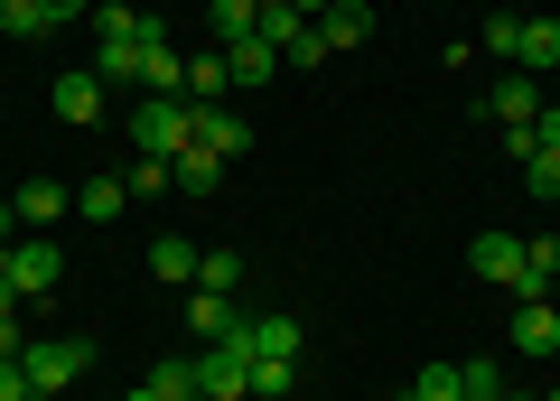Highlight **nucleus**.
<instances>
[{
  "instance_id": "obj_1",
  "label": "nucleus",
  "mask_w": 560,
  "mask_h": 401,
  "mask_svg": "<svg viewBox=\"0 0 560 401\" xmlns=\"http://www.w3.org/2000/svg\"><path fill=\"white\" fill-rule=\"evenodd\" d=\"M187 141H197V103L187 94H140L131 103V150L140 160H178Z\"/></svg>"
},
{
  "instance_id": "obj_2",
  "label": "nucleus",
  "mask_w": 560,
  "mask_h": 401,
  "mask_svg": "<svg viewBox=\"0 0 560 401\" xmlns=\"http://www.w3.org/2000/svg\"><path fill=\"white\" fill-rule=\"evenodd\" d=\"M197 392L206 401H253V327L224 345H197Z\"/></svg>"
},
{
  "instance_id": "obj_3",
  "label": "nucleus",
  "mask_w": 560,
  "mask_h": 401,
  "mask_svg": "<svg viewBox=\"0 0 560 401\" xmlns=\"http://www.w3.org/2000/svg\"><path fill=\"white\" fill-rule=\"evenodd\" d=\"M20 364H28V382H38V392H66V382L94 374V337H28Z\"/></svg>"
},
{
  "instance_id": "obj_4",
  "label": "nucleus",
  "mask_w": 560,
  "mask_h": 401,
  "mask_svg": "<svg viewBox=\"0 0 560 401\" xmlns=\"http://www.w3.org/2000/svg\"><path fill=\"white\" fill-rule=\"evenodd\" d=\"M57 281H66V252L47 234H20V252H10V299H47Z\"/></svg>"
},
{
  "instance_id": "obj_5",
  "label": "nucleus",
  "mask_w": 560,
  "mask_h": 401,
  "mask_svg": "<svg viewBox=\"0 0 560 401\" xmlns=\"http://www.w3.org/2000/svg\"><path fill=\"white\" fill-rule=\"evenodd\" d=\"M47 103H57V121H66V131H94V121H103V103H113V94L94 84V66H66V75H57V94H47Z\"/></svg>"
},
{
  "instance_id": "obj_6",
  "label": "nucleus",
  "mask_w": 560,
  "mask_h": 401,
  "mask_svg": "<svg viewBox=\"0 0 560 401\" xmlns=\"http://www.w3.org/2000/svg\"><path fill=\"white\" fill-rule=\"evenodd\" d=\"M94 38L103 47H160L168 28L150 20V10H131V0H94Z\"/></svg>"
},
{
  "instance_id": "obj_7",
  "label": "nucleus",
  "mask_w": 560,
  "mask_h": 401,
  "mask_svg": "<svg viewBox=\"0 0 560 401\" xmlns=\"http://www.w3.org/2000/svg\"><path fill=\"white\" fill-rule=\"evenodd\" d=\"M10 215H20V234H57V215H75V187H57V178H28L20 197H10Z\"/></svg>"
},
{
  "instance_id": "obj_8",
  "label": "nucleus",
  "mask_w": 560,
  "mask_h": 401,
  "mask_svg": "<svg viewBox=\"0 0 560 401\" xmlns=\"http://www.w3.org/2000/svg\"><path fill=\"white\" fill-rule=\"evenodd\" d=\"M467 261H477V281H504L523 299V234H477V243H467Z\"/></svg>"
},
{
  "instance_id": "obj_9",
  "label": "nucleus",
  "mask_w": 560,
  "mask_h": 401,
  "mask_svg": "<svg viewBox=\"0 0 560 401\" xmlns=\"http://www.w3.org/2000/svg\"><path fill=\"white\" fill-rule=\"evenodd\" d=\"M187 327H197V345H224V337H243V308L224 299V290H187Z\"/></svg>"
},
{
  "instance_id": "obj_10",
  "label": "nucleus",
  "mask_w": 560,
  "mask_h": 401,
  "mask_svg": "<svg viewBox=\"0 0 560 401\" xmlns=\"http://www.w3.org/2000/svg\"><path fill=\"white\" fill-rule=\"evenodd\" d=\"M318 38H327V57H355V47L374 38V10H364V0H327V10H318Z\"/></svg>"
},
{
  "instance_id": "obj_11",
  "label": "nucleus",
  "mask_w": 560,
  "mask_h": 401,
  "mask_svg": "<svg viewBox=\"0 0 560 401\" xmlns=\"http://www.w3.org/2000/svg\"><path fill=\"white\" fill-rule=\"evenodd\" d=\"M486 121H504V131H533V121H541V84H533V75H504L495 94H486Z\"/></svg>"
},
{
  "instance_id": "obj_12",
  "label": "nucleus",
  "mask_w": 560,
  "mask_h": 401,
  "mask_svg": "<svg viewBox=\"0 0 560 401\" xmlns=\"http://www.w3.org/2000/svg\"><path fill=\"white\" fill-rule=\"evenodd\" d=\"M504 337H514V355H551L560 345V308L551 299H514V327H504Z\"/></svg>"
},
{
  "instance_id": "obj_13",
  "label": "nucleus",
  "mask_w": 560,
  "mask_h": 401,
  "mask_svg": "<svg viewBox=\"0 0 560 401\" xmlns=\"http://www.w3.org/2000/svg\"><path fill=\"white\" fill-rule=\"evenodd\" d=\"M197 141L215 150V160H243V150H253V121L224 113V103H206V113H197Z\"/></svg>"
},
{
  "instance_id": "obj_14",
  "label": "nucleus",
  "mask_w": 560,
  "mask_h": 401,
  "mask_svg": "<svg viewBox=\"0 0 560 401\" xmlns=\"http://www.w3.org/2000/svg\"><path fill=\"white\" fill-rule=\"evenodd\" d=\"M168 187H187V197H215V187H224V160H215L206 141H187L178 160H168Z\"/></svg>"
},
{
  "instance_id": "obj_15",
  "label": "nucleus",
  "mask_w": 560,
  "mask_h": 401,
  "mask_svg": "<svg viewBox=\"0 0 560 401\" xmlns=\"http://www.w3.org/2000/svg\"><path fill=\"white\" fill-rule=\"evenodd\" d=\"M224 66H234V84H271V75H280V47L253 28V38H234V47H224Z\"/></svg>"
},
{
  "instance_id": "obj_16",
  "label": "nucleus",
  "mask_w": 560,
  "mask_h": 401,
  "mask_svg": "<svg viewBox=\"0 0 560 401\" xmlns=\"http://www.w3.org/2000/svg\"><path fill=\"white\" fill-rule=\"evenodd\" d=\"M140 94H187V57H178V47H140Z\"/></svg>"
},
{
  "instance_id": "obj_17",
  "label": "nucleus",
  "mask_w": 560,
  "mask_h": 401,
  "mask_svg": "<svg viewBox=\"0 0 560 401\" xmlns=\"http://www.w3.org/2000/svg\"><path fill=\"white\" fill-rule=\"evenodd\" d=\"M224 94H234V66H224V47H215V57H187V103L206 113V103H224Z\"/></svg>"
},
{
  "instance_id": "obj_18",
  "label": "nucleus",
  "mask_w": 560,
  "mask_h": 401,
  "mask_svg": "<svg viewBox=\"0 0 560 401\" xmlns=\"http://www.w3.org/2000/svg\"><path fill=\"white\" fill-rule=\"evenodd\" d=\"M121 205H131V187H121L113 168H103V178H84V187H75V215H84V224H113Z\"/></svg>"
},
{
  "instance_id": "obj_19",
  "label": "nucleus",
  "mask_w": 560,
  "mask_h": 401,
  "mask_svg": "<svg viewBox=\"0 0 560 401\" xmlns=\"http://www.w3.org/2000/svg\"><path fill=\"white\" fill-rule=\"evenodd\" d=\"M94 84H103V94H131V103H140V47H94Z\"/></svg>"
},
{
  "instance_id": "obj_20",
  "label": "nucleus",
  "mask_w": 560,
  "mask_h": 401,
  "mask_svg": "<svg viewBox=\"0 0 560 401\" xmlns=\"http://www.w3.org/2000/svg\"><path fill=\"white\" fill-rule=\"evenodd\" d=\"M140 382H150L160 401H206V392H197V355H160V364H150Z\"/></svg>"
},
{
  "instance_id": "obj_21",
  "label": "nucleus",
  "mask_w": 560,
  "mask_h": 401,
  "mask_svg": "<svg viewBox=\"0 0 560 401\" xmlns=\"http://www.w3.org/2000/svg\"><path fill=\"white\" fill-rule=\"evenodd\" d=\"M308 345V327L290 318V308H271V318H253V355H300Z\"/></svg>"
},
{
  "instance_id": "obj_22",
  "label": "nucleus",
  "mask_w": 560,
  "mask_h": 401,
  "mask_svg": "<svg viewBox=\"0 0 560 401\" xmlns=\"http://www.w3.org/2000/svg\"><path fill=\"white\" fill-rule=\"evenodd\" d=\"M523 75H551V66H560V20H523Z\"/></svg>"
},
{
  "instance_id": "obj_23",
  "label": "nucleus",
  "mask_w": 560,
  "mask_h": 401,
  "mask_svg": "<svg viewBox=\"0 0 560 401\" xmlns=\"http://www.w3.org/2000/svg\"><path fill=\"white\" fill-rule=\"evenodd\" d=\"M150 281H197V243L160 234V243H150Z\"/></svg>"
},
{
  "instance_id": "obj_24",
  "label": "nucleus",
  "mask_w": 560,
  "mask_h": 401,
  "mask_svg": "<svg viewBox=\"0 0 560 401\" xmlns=\"http://www.w3.org/2000/svg\"><path fill=\"white\" fill-rule=\"evenodd\" d=\"M551 281H560V243L541 234V243H523V299H551Z\"/></svg>"
},
{
  "instance_id": "obj_25",
  "label": "nucleus",
  "mask_w": 560,
  "mask_h": 401,
  "mask_svg": "<svg viewBox=\"0 0 560 401\" xmlns=\"http://www.w3.org/2000/svg\"><path fill=\"white\" fill-rule=\"evenodd\" d=\"M206 20H215L224 47H234V38H253V28H261V0H206Z\"/></svg>"
},
{
  "instance_id": "obj_26",
  "label": "nucleus",
  "mask_w": 560,
  "mask_h": 401,
  "mask_svg": "<svg viewBox=\"0 0 560 401\" xmlns=\"http://www.w3.org/2000/svg\"><path fill=\"white\" fill-rule=\"evenodd\" d=\"M290 382H300V355H253V392L261 401H290Z\"/></svg>"
},
{
  "instance_id": "obj_27",
  "label": "nucleus",
  "mask_w": 560,
  "mask_h": 401,
  "mask_svg": "<svg viewBox=\"0 0 560 401\" xmlns=\"http://www.w3.org/2000/svg\"><path fill=\"white\" fill-rule=\"evenodd\" d=\"M401 401H467V392H458V364H420Z\"/></svg>"
},
{
  "instance_id": "obj_28",
  "label": "nucleus",
  "mask_w": 560,
  "mask_h": 401,
  "mask_svg": "<svg viewBox=\"0 0 560 401\" xmlns=\"http://www.w3.org/2000/svg\"><path fill=\"white\" fill-rule=\"evenodd\" d=\"M197 290H224V299H234L243 290V252H197Z\"/></svg>"
},
{
  "instance_id": "obj_29",
  "label": "nucleus",
  "mask_w": 560,
  "mask_h": 401,
  "mask_svg": "<svg viewBox=\"0 0 560 401\" xmlns=\"http://www.w3.org/2000/svg\"><path fill=\"white\" fill-rule=\"evenodd\" d=\"M0 38H47V10L38 0H0Z\"/></svg>"
},
{
  "instance_id": "obj_30",
  "label": "nucleus",
  "mask_w": 560,
  "mask_h": 401,
  "mask_svg": "<svg viewBox=\"0 0 560 401\" xmlns=\"http://www.w3.org/2000/svg\"><path fill=\"white\" fill-rule=\"evenodd\" d=\"M458 392H467V401H504V374H495L486 355H467V364H458Z\"/></svg>"
},
{
  "instance_id": "obj_31",
  "label": "nucleus",
  "mask_w": 560,
  "mask_h": 401,
  "mask_svg": "<svg viewBox=\"0 0 560 401\" xmlns=\"http://www.w3.org/2000/svg\"><path fill=\"white\" fill-rule=\"evenodd\" d=\"M486 57H523V20H514V10L486 20Z\"/></svg>"
},
{
  "instance_id": "obj_32",
  "label": "nucleus",
  "mask_w": 560,
  "mask_h": 401,
  "mask_svg": "<svg viewBox=\"0 0 560 401\" xmlns=\"http://www.w3.org/2000/svg\"><path fill=\"white\" fill-rule=\"evenodd\" d=\"M523 187H533V197H560V150H533V160H523Z\"/></svg>"
},
{
  "instance_id": "obj_33",
  "label": "nucleus",
  "mask_w": 560,
  "mask_h": 401,
  "mask_svg": "<svg viewBox=\"0 0 560 401\" xmlns=\"http://www.w3.org/2000/svg\"><path fill=\"white\" fill-rule=\"evenodd\" d=\"M280 66H327V38H318V20H308V28H300V38L280 47Z\"/></svg>"
},
{
  "instance_id": "obj_34",
  "label": "nucleus",
  "mask_w": 560,
  "mask_h": 401,
  "mask_svg": "<svg viewBox=\"0 0 560 401\" xmlns=\"http://www.w3.org/2000/svg\"><path fill=\"white\" fill-rule=\"evenodd\" d=\"M121 187H131V197H160V187H168V160H131V178H121Z\"/></svg>"
},
{
  "instance_id": "obj_35",
  "label": "nucleus",
  "mask_w": 560,
  "mask_h": 401,
  "mask_svg": "<svg viewBox=\"0 0 560 401\" xmlns=\"http://www.w3.org/2000/svg\"><path fill=\"white\" fill-rule=\"evenodd\" d=\"M20 345H28V327H20V299L0 290V355H20Z\"/></svg>"
},
{
  "instance_id": "obj_36",
  "label": "nucleus",
  "mask_w": 560,
  "mask_h": 401,
  "mask_svg": "<svg viewBox=\"0 0 560 401\" xmlns=\"http://www.w3.org/2000/svg\"><path fill=\"white\" fill-rule=\"evenodd\" d=\"M28 392H38V382H28V364H20V355H0V401H28Z\"/></svg>"
},
{
  "instance_id": "obj_37",
  "label": "nucleus",
  "mask_w": 560,
  "mask_h": 401,
  "mask_svg": "<svg viewBox=\"0 0 560 401\" xmlns=\"http://www.w3.org/2000/svg\"><path fill=\"white\" fill-rule=\"evenodd\" d=\"M47 10V28H66V20H94V0H38Z\"/></svg>"
},
{
  "instance_id": "obj_38",
  "label": "nucleus",
  "mask_w": 560,
  "mask_h": 401,
  "mask_svg": "<svg viewBox=\"0 0 560 401\" xmlns=\"http://www.w3.org/2000/svg\"><path fill=\"white\" fill-rule=\"evenodd\" d=\"M533 150H560V103H541V121H533Z\"/></svg>"
},
{
  "instance_id": "obj_39",
  "label": "nucleus",
  "mask_w": 560,
  "mask_h": 401,
  "mask_svg": "<svg viewBox=\"0 0 560 401\" xmlns=\"http://www.w3.org/2000/svg\"><path fill=\"white\" fill-rule=\"evenodd\" d=\"M290 10H300V20H318V10H327V0H290Z\"/></svg>"
},
{
  "instance_id": "obj_40",
  "label": "nucleus",
  "mask_w": 560,
  "mask_h": 401,
  "mask_svg": "<svg viewBox=\"0 0 560 401\" xmlns=\"http://www.w3.org/2000/svg\"><path fill=\"white\" fill-rule=\"evenodd\" d=\"M121 401H160V392H150V382H131V392H121Z\"/></svg>"
},
{
  "instance_id": "obj_41",
  "label": "nucleus",
  "mask_w": 560,
  "mask_h": 401,
  "mask_svg": "<svg viewBox=\"0 0 560 401\" xmlns=\"http://www.w3.org/2000/svg\"><path fill=\"white\" fill-rule=\"evenodd\" d=\"M504 401H541V392H504Z\"/></svg>"
},
{
  "instance_id": "obj_42",
  "label": "nucleus",
  "mask_w": 560,
  "mask_h": 401,
  "mask_svg": "<svg viewBox=\"0 0 560 401\" xmlns=\"http://www.w3.org/2000/svg\"><path fill=\"white\" fill-rule=\"evenodd\" d=\"M28 401H66V392H28Z\"/></svg>"
},
{
  "instance_id": "obj_43",
  "label": "nucleus",
  "mask_w": 560,
  "mask_h": 401,
  "mask_svg": "<svg viewBox=\"0 0 560 401\" xmlns=\"http://www.w3.org/2000/svg\"><path fill=\"white\" fill-rule=\"evenodd\" d=\"M541 401H560V392H541Z\"/></svg>"
}]
</instances>
